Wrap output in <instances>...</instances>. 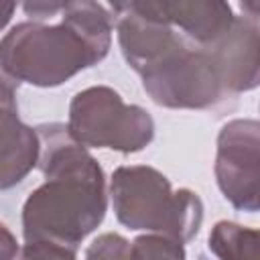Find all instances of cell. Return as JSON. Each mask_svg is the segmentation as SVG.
I'll return each instance as SVG.
<instances>
[{"instance_id":"cell-5","label":"cell","mask_w":260,"mask_h":260,"mask_svg":"<svg viewBox=\"0 0 260 260\" xmlns=\"http://www.w3.org/2000/svg\"><path fill=\"white\" fill-rule=\"evenodd\" d=\"M258 124L232 122L219 136L217 181L225 197L240 209H258Z\"/></svg>"},{"instance_id":"cell-2","label":"cell","mask_w":260,"mask_h":260,"mask_svg":"<svg viewBox=\"0 0 260 260\" xmlns=\"http://www.w3.org/2000/svg\"><path fill=\"white\" fill-rule=\"evenodd\" d=\"M61 26L20 24L0 45L4 71L37 85H57L100 61L110 45V20L100 4H67Z\"/></svg>"},{"instance_id":"cell-10","label":"cell","mask_w":260,"mask_h":260,"mask_svg":"<svg viewBox=\"0 0 260 260\" xmlns=\"http://www.w3.org/2000/svg\"><path fill=\"white\" fill-rule=\"evenodd\" d=\"M73 248L53 242H28L20 260H73Z\"/></svg>"},{"instance_id":"cell-9","label":"cell","mask_w":260,"mask_h":260,"mask_svg":"<svg viewBox=\"0 0 260 260\" xmlns=\"http://www.w3.org/2000/svg\"><path fill=\"white\" fill-rule=\"evenodd\" d=\"M128 246L120 236H102L87 250V260H126Z\"/></svg>"},{"instance_id":"cell-3","label":"cell","mask_w":260,"mask_h":260,"mask_svg":"<svg viewBox=\"0 0 260 260\" xmlns=\"http://www.w3.org/2000/svg\"><path fill=\"white\" fill-rule=\"evenodd\" d=\"M112 193L118 219L134 230H167L181 242L201 221L199 199L187 191L173 195L167 179L152 169H120Z\"/></svg>"},{"instance_id":"cell-8","label":"cell","mask_w":260,"mask_h":260,"mask_svg":"<svg viewBox=\"0 0 260 260\" xmlns=\"http://www.w3.org/2000/svg\"><path fill=\"white\" fill-rule=\"evenodd\" d=\"M185 252L181 242H169L160 238H138L134 242L130 260H183Z\"/></svg>"},{"instance_id":"cell-6","label":"cell","mask_w":260,"mask_h":260,"mask_svg":"<svg viewBox=\"0 0 260 260\" xmlns=\"http://www.w3.org/2000/svg\"><path fill=\"white\" fill-rule=\"evenodd\" d=\"M37 138L16 118L12 81L0 69V189L18 183L37 158Z\"/></svg>"},{"instance_id":"cell-7","label":"cell","mask_w":260,"mask_h":260,"mask_svg":"<svg viewBox=\"0 0 260 260\" xmlns=\"http://www.w3.org/2000/svg\"><path fill=\"white\" fill-rule=\"evenodd\" d=\"M258 232L244 230L236 223H217L209 238V248L221 260H256Z\"/></svg>"},{"instance_id":"cell-1","label":"cell","mask_w":260,"mask_h":260,"mask_svg":"<svg viewBox=\"0 0 260 260\" xmlns=\"http://www.w3.org/2000/svg\"><path fill=\"white\" fill-rule=\"evenodd\" d=\"M47 183L24 205L26 242H53L75 248L104 217V175L79 144L59 132L43 156Z\"/></svg>"},{"instance_id":"cell-4","label":"cell","mask_w":260,"mask_h":260,"mask_svg":"<svg viewBox=\"0 0 260 260\" xmlns=\"http://www.w3.org/2000/svg\"><path fill=\"white\" fill-rule=\"evenodd\" d=\"M122 140V150H138L152 136V122L140 108H128L120 95L106 87L79 93L71 106V134L93 146L114 148V130Z\"/></svg>"}]
</instances>
